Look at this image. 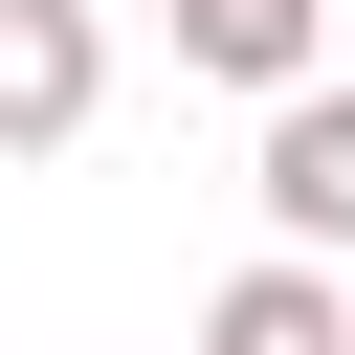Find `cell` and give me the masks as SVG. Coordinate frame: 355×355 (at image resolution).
Instances as JSON below:
<instances>
[{
	"instance_id": "1",
	"label": "cell",
	"mask_w": 355,
	"mask_h": 355,
	"mask_svg": "<svg viewBox=\"0 0 355 355\" xmlns=\"http://www.w3.org/2000/svg\"><path fill=\"white\" fill-rule=\"evenodd\" d=\"M111 111V22L89 0H0V155H67Z\"/></svg>"
},
{
	"instance_id": "2",
	"label": "cell",
	"mask_w": 355,
	"mask_h": 355,
	"mask_svg": "<svg viewBox=\"0 0 355 355\" xmlns=\"http://www.w3.org/2000/svg\"><path fill=\"white\" fill-rule=\"evenodd\" d=\"M266 244H288V266H333V244H355V89H333V67L266 111Z\"/></svg>"
},
{
	"instance_id": "3",
	"label": "cell",
	"mask_w": 355,
	"mask_h": 355,
	"mask_svg": "<svg viewBox=\"0 0 355 355\" xmlns=\"http://www.w3.org/2000/svg\"><path fill=\"white\" fill-rule=\"evenodd\" d=\"M200 355H355V288H333V266H288V244H266V266H244V288H222V311H200Z\"/></svg>"
},
{
	"instance_id": "4",
	"label": "cell",
	"mask_w": 355,
	"mask_h": 355,
	"mask_svg": "<svg viewBox=\"0 0 355 355\" xmlns=\"http://www.w3.org/2000/svg\"><path fill=\"white\" fill-rule=\"evenodd\" d=\"M311 44H333V0H200V22H178V67H222V89H266V111L311 89Z\"/></svg>"
},
{
	"instance_id": "5",
	"label": "cell",
	"mask_w": 355,
	"mask_h": 355,
	"mask_svg": "<svg viewBox=\"0 0 355 355\" xmlns=\"http://www.w3.org/2000/svg\"><path fill=\"white\" fill-rule=\"evenodd\" d=\"M155 22H200V0H155Z\"/></svg>"
}]
</instances>
